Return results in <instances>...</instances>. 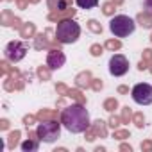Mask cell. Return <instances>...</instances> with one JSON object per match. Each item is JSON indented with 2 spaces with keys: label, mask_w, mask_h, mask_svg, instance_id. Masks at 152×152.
Masks as SVG:
<instances>
[{
  "label": "cell",
  "mask_w": 152,
  "mask_h": 152,
  "mask_svg": "<svg viewBox=\"0 0 152 152\" xmlns=\"http://www.w3.org/2000/svg\"><path fill=\"white\" fill-rule=\"evenodd\" d=\"M118 93H120V95H127V93H129V86H125V84L118 86Z\"/></svg>",
  "instance_id": "obj_43"
},
{
  "label": "cell",
  "mask_w": 152,
  "mask_h": 152,
  "mask_svg": "<svg viewBox=\"0 0 152 152\" xmlns=\"http://www.w3.org/2000/svg\"><path fill=\"white\" fill-rule=\"evenodd\" d=\"M41 0H29V4H39Z\"/></svg>",
  "instance_id": "obj_48"
},
{
  "label": "cell",
  "mask_w": 152,
  "mask_h": 152,
  "mask_svg": "<svg viewBox=\"0 0 152 152\" xmlns=\"http://www.w3.org/2000/svg\"><path fill=\"white\" fill-rule=\"evenodd\" d=\"M9 70H11V66H9V63H7V61H2V63H0V72H2L4 77L9 73Z\"/></svg>",
  "instance_id": "obj_37"
},
{
  "label": "cell",
  "mask_w": 152,
  "mask_h": 152,
  "mask_svg": "<svg viewBox=\"0 0 152 152\" xmlns=\"http://www.w3.org/2000/svg\"><path fill=\"white\" fill-rule=\"evenodd\" d=\"M68 90H70V88H68L64 83H57V84H56V91H57V95H61V97H66V95H68Z\"/></svg>",
  "instance_id": "obj_32"
},
{
  "label": "cell",
  "mask_w": 152,
  "mask_h": 152,
  "mask_svg": "<svg viewBox=\"0 0 152 152\" xmlns=\"http://www.w3.org/2000/svg\"><path fill=\"white\" fill-rule=\"evenodd\" d=\"M148 66H150V63H148V61H145V59H141V61L138 63V70H140V72L148 70Z\"/></svg>",
  "instance_id": "obj_39"
},
{
  "label": "cell",
  "mask_w": 152,
  "mask_h": 152,
  "mask_svg": "<svg viewBox=\"0 0 152 152\" xmlns=\"http://www.w3.org/2000/svg\"><path fill=\"white\" fill-rule=\"evenodd\" d=\"M131 95H132V100L140 106H148L152 104V86L147 84V83H140L136 84L132 90H131Z\"/></svg>",
  "instance_id": "obj_5"
},
{
  "label": "cell",
  "mask_w": 152,
  "mask_h": 152,
  "mask_svg": "<svg viewBox=\"0 0 152 152\" xmlns=\"http://www.w3.org/2000/svg\"><path fill=\"white\" fill-rule=\"evenodd\" d=\"M116 4L115 2H111V0H109V2H104L102 4V13L106 15V16H115V13H116Z\"/></svg>",
  "instance_id": "obj_23"
},
{
  "label": "cell",
  "mask_w": 152,
  "mask_h": 152,
  "mask_svg": "<svg viewBox=\"0 0 152 152\" xmlns=\"http://www.w3.org/2000/svg\"><path fill=\"white\" fill-rule=\"evenodd\" d=\"M150 43H152V34H150Z\"/></svg>",
  "instance_id": "obj_50"
},
{
  "label": "cell",
  "mask_w": 152,
  "mask_h": 152,
  "mask_svg": "<svg viewBox=\"0 0 152 152\" xmlns=\"http://www.w3.org/2000/svg\"><path fill=\"white\" fill-rule=\"evenodd\" d=\"M4 2H9V0H4Z\"/></svg>",
  "instance_id": "obj_51"
},
{
  "label": "cell",
  "mask_w": 152,
  "mask_h": 152,
  "mask_svg": "<svg viewBox=\"0 0 152 152\" xmlns=\"http://www.w3.org/2000/svg\"><path fill=\"white\" fill-rule=\"evenodd\" d=\"M104 45H100V43H93L91 47H90V54L93 56V57H100L102 54H104Z\"/></svg>",
  "instance_id": "obj_30"
},
{
  "label": "cell",
  "mask_w": 152,
  "mask_h": 152,
  "mask_svg": "<svg viewBox=\"0 0 152 152\" xmlns=\"http://www.w3.org/2000/svg\"><path fill=\"white\" fill-rule=\"evenodd\" d=\"M0 23H2L4 27H15V29H22V25H23V22L18 18V16H15V13L11 11V9H4L2 13H0Z\"/></svg>",
  "instance_id": "obj_9"
},
{
  "label": "cell",
  "mask_w": 152,
  "mask_h": 152,
  "mask_svg": "<svg viewBox=\"0 0 152 152\" xmlns=\"http://www.w3.org/2000/svg\"><path fill=\"white\" fill-rule=\"evenodd\" d=\"M113 138L118 140V141H124V140L131 138V132H129V129H115L113 131Z\"/></svg>",
  "instance_id": "obj_26"
},
{
  "label": "cell",
  "mask_w": 152,
  "mask_h": 152,
  "mask_svg": "<svg viewBox=\"0 0 152 152\" xmlns=\"http://www.w3.org/2000/svg\"><path fill=\"white\" fill-rule=\"evenodd\" d=\"M102 88H104L102 79H95V77H93V81H91V90H93V91H100Z\"/></svg>",
  "instance_id": "obj_35"
},
{
  "label": "cell",
  "mask_w": 152,
  "mask_h": 152,
  "mask_svg": "<svg viewBox=\"0 0 152 152\" xmlns=\"http://www.w3.org/2000/svg\"><path fill=\"white\" fill-rule=\"evenodd\" d=\"M36 116H38L39 122H47V120H57L61 115L57 113V109H47V107H43V109H39L36 113Z\"/></svg>",
  "instance_id": "obj_13"
},
{
  "label": "cell",
  "mask_w": 152,
  "mask_h": 152,
  "mask_svg": "<svg viewBox=\"0 0 152 152\" xmlns=\"http://www.w3.org/2000/svg\"><path fill=\"white\" fill-rule=\"evenodd\" d=\"M4 54H6V59H7V61L18 63V61H22V59L25 57V54H27V45H25L23 41H9L7 47H6V50H4Z\"/></svg>",
  "instance_id": "obj_6"
},
{
  "label": "cell",
  "mask_w": 152,
  "mask_h": 152,
  "mask_svg": "<svg viewBox=\"0 0 152 152\" xmlns=\"http://www.w3.org/2000/svg\"><path fill=\"white\" fill-rule=\"evenodd\" d=\"M88 29H90L93 34H102V31H104L102 23L97 22V20H88Z\"/></svg>",
  "instance_id": "obj_28"
},
{
  "label": "cell",
  "mask_w": 152,
  "mask_h": 152,
  "mask_svg": "<svg viewBox=\"0 0 152 152\" xmlns=\"http://www.w3.org/2000/svg\"><path fill=\"white\" fill-rule=\"evenodd\" d=\"M91 81H93V75L90 70H83L75 75V86L81 88V90H86V88H91Z\"/></svg>",
  "instance_id": "obj_11"
},
{
  "label": "cell",
  "mask_w": 152,
  "mask_h": 152,
  "mask_svg": "<svg viewBox=\"0 0 152 152\" xmlns=\"http://www.w3.org/2000/svg\"><path fill=\"white\" fill-rule=\"evenodd\" d=\"M36 75H38V79H39V81L47 83V81H50V77H52V70H50V66H48V64H45V66L41 64V66H38Z\"/></svg>",
  "instance_id": "obj_20"
},
{
  "label": "cell",
  "mask_w": 152,
  "mask_h": 152,
  "mask_svg": "<svg viewBox=\"0 0 152 152\" xmlns=\"http://www.w3.org/2000/svg\"><path fill=\"white\" fill-rule=\"evenodd\" d=\"M81 9H93L99 6V0H75Z\"/></svg>",
  "instance_id": "obj_27"
},
{
  "label": "cell",
  "mask_w": 152,
  "mask_h": 152,
  "mask_svg": "<svg viewBox=\"0 0 152 152\" xmlns=\"http://www.w3.org/2000/svg\"><path fill=\"white\" fill-rule=\"evenodd\" d=\"M16 6H18V9H27V6H29V0H16Z\"/></svg>",
  "instance_id": "obj_40"
},
{
  "label": "cell",
  "mask_w": 152,
  "mask_h": 152,
  "mask_svg": "<svg viewBox=\"0 0 152 152\" xmlns=\"http://www.w3.org/2000/svg\"><path fill=\"white\" fill-rule=\"evenodd\" d=\"M22 150L23 152H36L38 148H39V140H34V138H27L22 145Z\"/></svg>",
  "instance_id": "obj_21"
},
{
  "label": "cell",
  "mask_w": 152,
  "mask_h": 152,
  "mask_svg": "<svg viewBox=\"0 0 152 152\" xmlns=\"http://www.w3.org/2000/svg\"><path fill=\"white\" fill-rule=\"evenodd\" d=\"M61 125L57 120H47V122H41L38 125V138L39 141H45V143H54L56 140H59L61 136Z\"/></svg>",
  "instance_id": "obj_4"
},
{
  "label": "cell",
  "mask_w": 152,
  "mask_h": 152,
  "mask_svg": "<svg viewBox=\"0 0 152 152\" xmlns=\"http://www.w3.org/2000/svg\"><path fill=\"white\" fill-rule=\"evenodd\" d=\"M20 136H22V132H20L18 129L11 131V132L7 134V148H9V150H15V148L18 147V143H20Z\"/></svg>",
  "instance_id": "obj_19"
},
{
  "label": "cell",
  "mask_w": 152,
  "mask_h": 152,
  "mask_svg": "<svg viewBox=\"0 0 152 152\" xmlns=\"http://www.w3.org/2000/svg\"><path fill=\"white\" fill-rule=\"evenodd\" d=\"M57 107H64V100H63V99L57 100Z\"/></svg>",
  "instance_id": "obj_45"
},
{
  "label": "cell",
  "mask_w": 152,
  "mask_h": 152,
  "mask_svg": "<svg viewBox=\"0 0 152 152\" xmlns=\"http://www.w3.org/2000/svg\"><path fill=\"white\" fill-rule=\"evenodd\" d=\"M68 2H70V4H72V0H68Z\"/></svg>",
  "instance_id": "obj_52"
},
{
  "label": "cell",
  "mask_w": 152,
  "mask_h": 152,
  "mask_svg": "<svg viewBox=\"0 0 152 152\" xmlns=\"http://www.w3.org/2000/svg\"><path fill=\"white\" fill-rule=\"evenodd\" d=\"M64 63H66V56L61 48H54V50L48 52L47 64L50 66V70H59L61 66H64Z\"/></svg>",
  "instance_id": "obj_8"
},
{
  "label": "cell",
  "mask_w": 152,
  "mask_h": 152,
  "mask_svg": "<svg viewBox=\"0 0 152 152\" xmlns=\"http://www.w3.org/2000/svg\"><path fill=\"white\" fill-rule=\"evenodd\" d=\"M141 150L143 152H152V140H143L141 141Z\"/></svg>",
  "instance_id": "obj_36"
},
{
  "label": "cell",
  "mask_w": 152,
  "mask_h": 152,
  "mask_svg": "<svg viewBox=\"0 0 152 152\" xmlns=\"http://www.w3.org/2000/svg\"><path fill=\"white\" fill-rule=\"evenodd\" d=\"M136 23L141 25L143 29H152V15L147 13V11L138 13V16H136Z\"/></svg>",
  "instance_id": "obj_15"
},
{
  "label": "cell",
  "mask_w": 152,
  "mask_h": 152,
  "mask_svg": "<svg viewBox=\"0 0 152 152\" xmlns=\"http://www.w3.org/2000/svg\"><path fill=\"white\" fill-rule=\"evenodd\" d=\"M77 15V9L73 7H68V9H61V11H50L47 20L48 22H63V20H70Z\"/></svg>",
  "instance_id": "obj_10"
},
{
  "label": "cell",
  "mask_w": 152,
  "mask_h": 152,
  "mask_svg": "<svg viewBox=\"0 0 152 152\" xmlns=\"http://www.w3.org/2000/svg\"><path fill=\"white\" fill-rule=\"evenodd\" d=\"M118 100L115 99V97H109V99H106L104 100V104H102V107H104V111H107V113H113L115 109H118Z\"/></svg>",
  "instance_id": "obj_22"
},
{
  "label": "cell",
  "mask_w": 152,
  "mask_h": 152,
  "mask_svg": "<svg viewBox=\"0 0 152 152\" xmlns=\"http://www.w3.org/2000/svg\"><path fill=\"white\" fill-rule=\"evenodd\" d=\"M141 59H145V61L152 63V48H145V50L141 52Z\"/></svg>",
  "instance_id": "obj_38"
},
{
  "label": "cell",
  "mask_w": 152,
  "mask_h": 152,
  "mask_svg": "<svg viewBox=\"0 0 152 152\" xmlns=\"http://www.w3.org/2000/svg\"><path fill=\"white\" fill-rule=\"evenodd\" d=\"M91 127L95 129V132H97V138H107V122H104V120H95L93 124H91Z\"/></svg>",
  "instance_id": "obj_16"
},
{
  "label": "cell",
  "mask_w": 152,
  "mask_h": 152,
  "mask_svg": "<svg viewBox=\"0 0 152 152\" xmlns=\"http://www.w3.org/2000/svg\"><path fill=\"white\" fill-rule=\"evenodd\" d=\"M120 124H122V118L111 113V116H109V122H107V125H109V127H111V129L115 131V129H118V127H120Z\"/></svg>",
  "instance_id": "obj_31"
},
{
  "label": "cell",
  "mask_w": 152,
  "mask_h": 152,
  "mask_svg": "<svg viewBox=\"0 0 152 152\" xmlns=\"http://www.w3.org/2000/svg\"><path fill=\"white\" fill-rule=\"evenodd\" d=\"M48 36H50V31H48V29H47L45 32L36 34V36H34V48H36V50H48L50 41H52V38H48Z\"/></svg>",
  "instance_id": "obj_12"
},
{
  "label": "cell",
  "mask_w": 152,
  "mask_h": 152,
  "mask_svg": "<svg viewBox=\"0 0 152 152\" xmlns=\"http://www.w3.org/2000/svg\"><path fill=\"white\" fill-rule=\"evenodd\" d=\"M0 129H2V131H7V129H9V120H7V118H2V120H0Z\"/></svg>",
  "instance_id": "obj_41"
},
{
  "label": "cell",
  "mask_w": 152,
  "mask_h": 152,
  "mask_svg": "<svg viewBox=\"0 0 152 152\" xmlns=\"http://www.w3.org/2000/svg\"><path fill=\"white\" fill-rule=\"evenodd\" d=\"M36 120H38V116H36V115H25L22 122H23V125H25V127H31V125H34V124H36Z\"/></svg>",
  "instance_id": "obj_34"
},
{
  "label": "cell",
  "mask_w": 152,
  "mask_h": 152,
  "mask_svg": "<svg viewBox=\"0 0 152 152\" xmlns=\"http://www.w3.org/2000/svg\"><path fill=\"white\" fill-rule=\"evenodd\" d=\"M104 47H106L109 52H116V50H120V48H122V41H120V39H116V38H115V39L111 38V39H107V41L104 43Z\"/></svg>",
  "instance_id": "obj_24"
},
{
  "label": "cell",
  "mask_w": 152,
  "mask_h": 152,
  "mask_svg": "<svg viewBox=\"0 0 152 152\" xmlns=\"http://www.w3.org/2000/svg\"><path fill=\"white\" fill-rule=\"evenodd\" d=\"M59 120H61L63 127H64L66 131L73 132V134H81V132H84V131L91 125V122H90V113L86 111L84 104H77V102L72 104V106H66V107L63 109Z\"/></svg>",
  "instance_id": "obj_1"
},
{
  "label": "cell",
  "mask_w": 152,
  "mask_h": 152,
  "mask_svg": "<svg viewBox=\"0 0 152 152\" xmlns=\"http://www.w3.org/2000/svg\"><path fill=\"white\" fill-rule=\"evenodd\" d=\"M84 138H86V141H95L97 140V132H95V129L91 125L84 131Z\"/></svg>",
  "instance_id": "obj_33"
},
{
  "label": "cell",
  "mask_w": 152,
  "mask_h": 152,
  "mask_svg": "<svg viewBox=\"0 0 152 152\" xmlns=\"http://www.w3.org/2000/svg\"><path fill=\"white\" fill-rule=\"evenodd\" d=\"M134 29H136V22L125 15H116L109 22V31L116 38H127L134 32Z\"/></svg>",
  "instance_id": "obj_3"
},
{
  "label": "cell",
  "mask_w": 152,
  "mask_h": 152,
  "mask_svg": "<svg viewBox=\"0 0 152 152\" xmlns=\"http://www.w3.org/2000/svg\"><path fill=\"white\" fill-rule=\"evenodd\" d=\"M81 36V25L77 22H73V18L70 20H63L57 22V29H56V38L63 43V45H72L79 39Z\"/></svg>",
  "instance_id": "obj_2"
},
{
  "label": "cell",
  "mask_w": 152,
  "mask_h": 152,
  "mask_svg": "<svg viewBox=\"0 0 152 152\" xmlns=\"http://www.w3.org/2000/svg\"><path fill=\"white\" fill-rule=\"evenodd\" d=\"M132 111H131V107L129 106H124L122 107V111H120V118H122V124H129V122H132Z\"/></svg>",
  "instance_id": "obj_25"
},
{
  "label": "cell",
  "mask_w": 152,
  "mask_h": 152,
  "mask_svg": "<svg viewBox=\"0 0 152 152\" xmlns=\"http://www.w3.org/2000/svg\"><path fill=\"white\" fill-rule=\"evenodd\" d=\"M18 32H20V38H23V39L34 38V36H36V23L27 22V23H23V25H22V29H20Z\"/></svg>",
  "instance_id": "obj_14"
},
{
  "label": "cell",
  "mask_w": 152,
  "mask_h": 152,
  "mask_svg": "<svg viewBox=\"0 0 152 152\" xmlns=\"http://www.w3.org/2000/svg\"><path fill=\"white\" fill-rule=\"evenodd\" d=\"M120 150H122V152H132V147H131L129 143H122V145H120Z\"/></svg>",
  "instance_id": "obj_44"
},
{
  "label": "cell",
  "mask_w": 152,
  "mask_h": 152,
  "mask_svg": "<svg viewBox=\"0 0 152 152\" xmlns=\"http://www.w3.org/2000/svg\"><path fill=\"white\" fill-rule=\"evenodd\" d=\"M143 7H145V11H147V13H150V15H152V0H145V2H143Z\"/></svg>",
  "instance_id": "obj_42"
},
{
  "label": "cell",
  "mask_w": 152,
  "mask_h": 152,
  "mask_svg": "<svg viewBox=\"0 0 152 152\" xmlns=\"http://www.w3.org/2000/svg\"><path fill=\"white\" fill-rule=\"evenodd\" d=\"M132 124H134L138 129H143V127H145V116H143L141 111H138V113L132 115Z\"/></svg>",
  "instance_id": "obj_29"
},
{
  "label": "cell",
  "mask_w": 152,
  "mask_h": 152,
  "mask_svg": "<svg viewBox=\"0 0 152 152\" xmlns=\"http://www.w3.org/2000/svg\"><path fill=\"white\" fill-rule=\"evenodd\" d=\"M47 7L50 11H61V9L72 7V4L68 2V0H47Z\"/></svg>",
  "instance_id": "obj_17"
},
{
  "label": "cell",
  "mask_w": 152,
  "mask_h": 152,
  "mask_svg": "<svg viewBox=\"0 0 152 152\" xmlns=\"http://www.w3.org/2000/svg\"><path fill=\"white\" fill-rule=\"evenodd\" d=\"M111 2H115L116 6H122V4H124V0H111Z\"/></svg>",
  "instance_id": "obj_46"
},
{
  "label": "cell",
  "mask_w": 152,
  "mask_h": 152,
  "mask_svg": "<svg viewBox=\"0 0 152 152\" xmlns=\"http://www.w3.org/2000/svg\"><path fill=\"white\" fill-rule=\"evenodd\" d=\"M66 97H70L72 100H75L77 104H84V106H86V95H83L81 88H70Z\"/></svg>",
  "instance_id": "obj_18"
},
{
  "label": "cell",
  "mask_w": 152,
  "mask_h": 152,
  "mask_svg": "<svg viewBox=\"0 0 152 152\" xmlns=\"http://www.w3.org/2000/svg\"><path fill=\"white\" fill-rule=\"evenodd\" d=\"M104 150H106L104 147H97V148H95V152H104Z\"/></svg>",
  "instance_id": "obj_47"
},
{
  "label": "cell",
  "mask_w": 152,
  "mask_h": 152,
  "mask_svg": "<svg viewBox=\"0 0 152 152\" xmlns=\"http://www.w3.org/2000/svg\"><path fill=\"white\" fill-rule=\"evenodd\" d=\"M148 72H150V73H152V63H150V66H148Z\"/></svg>",
  "instance_id": "obj_49"
},
{
  "label": "cell",
  "mask_w": 152,
  "mask_h": 152,
  "mask_svg": "<svg viewBox=\"0 0 152 152\" xmlns=\"http://www.w3.org/2000/svg\"><path fill=\"white\" fill-rule=\"evenodd\" d=\"M129 72V61L125 56L122 54H115L109 59V73L115 75V77H122Z\"/></svg>",
  "instance_id": "obj_7"
}]
</instances>
